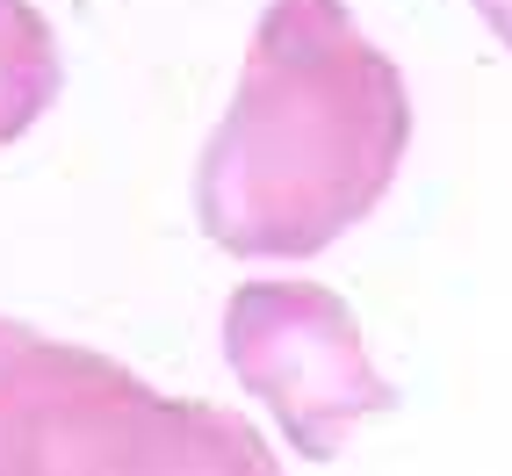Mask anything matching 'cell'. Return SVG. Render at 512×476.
<instances>
[{"label": "cell", "instance_id": "cell-1", "mask_svg": "<svg viewBox=\"0 0 512 476\" xmlns=\"http://www.w3.org/2000/svg\"><path fill=\"white\" fill-rule=\"evenodd\" d=\"M404 145V73L361 37L347 0H275L202 145L195 217L238 260H311L390 195Z\"/></svg>", "mask_w": 512, "mask_h": 476}, {"label": "cell", "instance_id": "cell-2", "mask_svg": "<svg viewBox=\"0 0 512 476\" xmlns=\"http://www.w3.org/2000/svg\"><path fill=\"white\" fill-rule=\"evenodd\" d=\"M267 440L123 361L0 318V476H267Z\"/></svg>", "mask_w": 512, "mask_h": 476}, {"label": "cell", "instance_id": "cell-3", "mask_svg": "<svg viewBox=\"0 0 512 476\" xmlns=\"http://www.w3.org/2000/svg\"><path fill=\"white\" fill-rule=\"evenodd\" d=\"M224 354L311 469L339 462L361 419L390 412V383L375 376L354 311L318 282H246L224 303Z\"/></svg>", "mask_w": 512, "mask_h": 476}, {"label": "cell", "instance_id": "cell-4", "mask_svg": "<svg viewBox=\"0 0 512 476\" xmlns=\"http://www.w3.org/2000/svg\"><path fill=\"white\" fill-rule=\"evenodd\" d=\"M58 101V44L29 0H0V152Z\"/></svg>", "mask_w": 512, "mask_h": 476}, {"label": "cell", "instance_id": "cell-5", "mask_svg": "<svg viewBox=\"0 0 512 476\" xmlns=\"http://www.w3.org/2000/svg\"><path fill=\"white\" fill-rule=\"evenodd\" d=\"M469 8L491 22V37H498V44H512V0H469Z\"/></svg>", "mask_w": 512, "mask_h": 476}]
</instances>
